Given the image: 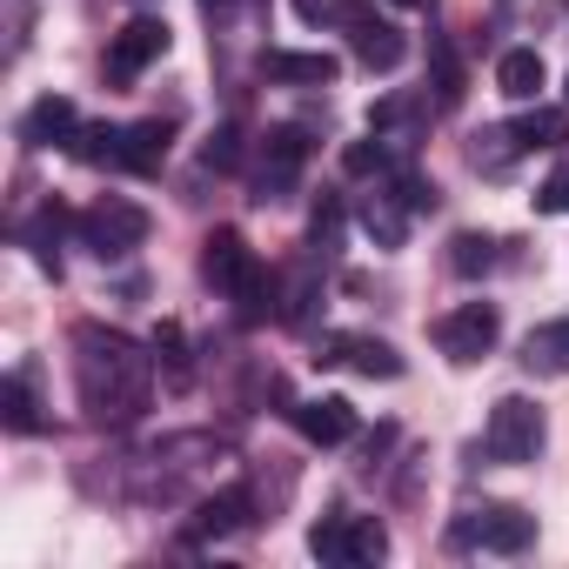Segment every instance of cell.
I'll list each match as a JSON object with an SVG mask.
<instances>
[{
	"label": "cell",
	"instance_id": "cell-1",
	"mask_svg": "<svg viewBox=\"0 0 569 569\" xmlns=\"http://www.w3.org/2000/svg\"><path fill=\"white\" fill-rule=\"evenodd\" d=\"M74 349H81L74 376H81V402H88V416H94V422H134V416L148 409L154 356H141L128 336L94 329V322L74 329Z\"/></svg>",
	"mask_w": 569,
	"mask_h": 569
},
{
	"label": "cell",
	"instance_id": "cell-2",
	"mask_svg": "<svg viewBox=\"0 0 569 569\" xmlns=\"http://www.w3.org/2000/svg\"><path fill=\"white\" fill-rule=\"evenodd\" d=\"M74 228H81V248H94L101 261H121V254H134V248L148 241V228H154V221H148V208H141V201H128V194H101Z\"/></svg>",
	"mask_w": 569,
	"mask_h": 569
},
{
	"label": "cell",
	"instance_id": "cell-3",
	"mask_svg": "<svg viewBox=\"0 0 569 569\" xmlns=\"http://www.w3.org/2000/svg\"><path fill=\"white\" fill-rule=\"evenodd\" d=\"M542 409L529 402V396H502L496 409H489V436H482V449H489V462H536L542 456Z\"/></svg>",
	"mask_w": 569,
	"mask_h": 569
},
{
	"label": "cell",
	"instance_id": "cell-4",
	"mask_svg": "<svg viewBox=\"0 0 569 569\" xmlns=\"http://www.w3.org/2000/svg\"><path fill=\"white\" fill-rule=\"evenodd\" d=\"M309 549L322 556V562H382L389 556V529L376 522V516H322L316 529H309Z\"/></svg>",
	"mask_w": 569,
	"mask_h": 569
},
{
	"label": "cell",
	"instance_id": "cell-5",
	"mask_svg": "<svg viewBox=\"0 0 569 569\" xmlns=\"http://www.w3.org/2000/svg\"><path fill=\"white\" fill-rule=\"evenodd\" d=\"M496 336H502V316H496V302H462V309H449V316L436 322V349H442L456 369L482 362V356L496 349Z\"/></svg>",
	"mask_w": 569,
	"mask_h": 569
},
{
	"label": "cell",
	"instance_id": "cell-6",
	"mask_svg": "<svg viewBox=\"0 0 569 569\" xmlns=\"http://www.w3.org/2000/svg\"><path fill=\"white\" fill-rule=\"evenodd\" d=\"M161 54H168V21H161V14H134V21L108 41V81H114V88H134Z\"/></svg>",
	"mask_w": 569,
	"mask_h": 569
},
{
	"label": "cell",
	"instance_id": "cell-7",
	"mask_svg": "<svg viewBox=\"0 0 569 569\" xmlns=\"http://www.w3.org/2000/svg\"><path fill=\"white\" fill-rule=\"evenodd\" d=\"M469 542H482V549H496V556H522V549L536 542V516L516 509V502L476 509L469 522H456V549H469Z\"/></svg>",
	"mask_w": 569,
	"mask_h": 569
},
{
	"label": "cell",
	"instance_id": "cell-8",
	"mask_svg": "<svg viewBox=\"0 0 569 569\" xmlns=\"http://www.w3.org/2000/svg\"><path fill=\"white\" fill-rule=\"evenodd\" d=\"M309 168V134L302 128H268L261 134V181H254V201H281L296 188V174Z\"/></svg>",
	"mask_w": 569,
	"mask_h": 569
},
{
	"label": "cell",
	"instance_id": "cell-9",
	"mask_svg": "<svg viewBox=\"0 0 569 569\" xmlns=\"http://www.w3.org/2000/svg\"><path fill=\"white\" fill-rule=\"evenodd\" d=\"M316 362H322V369L349 362V369H356V376H369V382H396V376H402V356H396L389 342H376V336H329Z\"/></svg>",
	"mask_w": 569,
	"mask_h": 569
},
{
	"label": "cell",
	"instance_id": "cell-10",
	"mask_svg": "<svg viewBox=\"0 0 569 569\" xmlns=\"http://www.w3.org/2000/svg\"><path fill=\"white\" fill-rule=\"evenodd\" d=\"M336 74H342L336 54H302V48H268L261 54V81H274V88H329Z\"/></svg>",
	"mask_w": 569,
	"mask_h": 569
},
{
	"label": "cell",
	"instance_id": "cell-11",
	"mask_svg": "<svg viewBox=\"0 0 569 569\" xmlns=\"http://www.w3.org/2000/svg\"><path fill=\"white\" fill-rule=\"evenodd\" d=\"M289 416H296V429H302L316 449H336V442L356 436V402H349V396H309V402H296Z\"/></svg>",
	"mask_w": 569,
	"mask_h": 569
},
{
	"label": "cell",
	"instance_id": "cell-12",
	"mask_svg": "<svg viewBox=\"0 0 569 569\" xmlns=\"http://www.w3.org/2000/svg\"><path fill=\"white\" fill-rule=\"evenodd\" d=\"M81 134V108L68 94H41L28 114H21V141L28 148H68Z\"/></svg>",
	"mask_w": 569,
	"mask_h": 569
},
{
	"label": "cell",
	"instance_id": "cell-13",
	"mask_svg": "<svg viewBox=\"0 0 569 569\" xmlns=\"http://www.w3.org/2000/svg\"><path fill=\"white\" fill-rule=\"evenodd\" d=\"M248 268H254V254H248V241H241V228H214L208 234V248H201V274L214 281V289H241L248 281Z\"/></svg>",
	"mask_w": 569,
	"mask_h": 569
},
{
	"label": "cell",
	"instance_id": "cell-14",
	"mask_svg": "<svg viewBox=\"0 0 569 569\" xmlns=\"http://www.w3.org/2000/svg\"><path fill=\"white\" fill-rule=\"evenodd\" d=\"M356 221H362V234L376 241V248H402L409 241V201L396 194V188H382V194H362V208H356Z\"/></svg>",
	"mask_w": 569,
	"mask_h": 569
},
{
	"label": "cell",
	"instance_id": "cell-15",
	"mask_svg": "<svg viewBox=\"0 0 569 569\" xmlns=\"http://www.w3.org/2000/svg\"><path fill=\"white\" fill-rule=\"evenodd\" d=\"M349 41H356V68H369V74H389L409 61V34L389 21H362V28H349Z\"/></svg>",
	"mask_w": 569,
	"mask_h": 569
},
{
	"label": "cell",
	"instance_id": "cell-16",
	"mask_svg": "<svg viewBox=\"0 0 569 569\" xmlns=\"http://www.w3.org/2000/svg\"><path fill=\"white\" fill-rule=\"evenodd\" d=\"M522 369H529V376H569V316L536 322V329L522 336Z\"/></svg>",
	"mask_w": 569,
	"mask_h": 569
},
{
	"label": "cell",
	"instance_id": "cell-17",
	"mask_svg": "<svg viewBox=\"0 0 569 569\" xmlns=\"http://www.w3.org/2000/svg\"><path fill=\"white\" fill-rule=\"evenodd\" d=\"M168 121H134V128H121V161L114 168H128V174H154L161 161H168Z\"/></svg>",
	"mask_w": 569,
	"mask_h": 569
},
{
	"label": "cell",
	"instance_id": "cell-18",
	"mask_svg": "<svg viewBox=\"0 0 569 569\" xmlns=\"http://www.w3.org/2000/svg\"><path fill=\"white\" fill-rule=\"evenodd\" d=\"M542 81H549V68H542V54H536V48H509V54L496 61V88H502L509 101H536V94H542Z\"/></svg>",
	"mask_w": 569,
	"mask_h": 569
},
{
	"label": "cell",
	"instance_id": "cell-19",
	"mask_svg": "<svg viewBox=\"0 0 569 569\" xmlns=\"http://www.w3.org/2000/svg\"><path fill=\"white\" fill-rule=\"evenodd\" d=\"M509 134H516L522 154H536V148H562V141H569V108H529Z\"/></svg>",
	"mask_w": 569,
	"mask_h": 569
},
{
	"label": "cell",
	"instance_id": "cell-20",
	"mask_svg": "<svg viewBox=\"0 0 569 569\" xmlns=\"http://www.w3.org/2000/svg\"><path fill=\"white\" fill-rule=\"evenodd\" d=\"M0 422H8L14 436H34L48 416H41V396L28 389V376H8V382H0Z\"/></svg>",
	"mask_w": 569,
	"mask_h": 569
},
{
	"label": "cell",
	"instance_id": "cell-21",
	"mask_svg": "<svg viewBox=\"0 0 569 569\" xmlns=\"http://www.w3.org/2000/svg\"><path fill=\"white\" fill-rule=\"evenodd\" d=\"M248 509H254V496H248V489H221V496H208V502H201V522H194V529H201V536H228V529H241V522H248Z\"/></svg>",
	"mask_w": 569,
	"mask_h": 569
},
{
	"label": "cell",
	"instance_id": "cell-22",
	"mask_svg": "<svg viewBox=\"0 0 569 569\" xmlns=\"http://www.w3.org/2000/svg\"><path fill=\"white\" fill-rule=\"evenodd\" d=\"M296 21H309V28H362L376 14H369V0H296Z\"/></svg>",
	"mask_w": 569,
	"mask_h": 569
},
{
	"label": "cell",
	"instance_id": "cell-23",
	"mask_svg": "<svg viewBox=\"0 0 569 569\" xmlns=\"http://www.w3.org/2000/svg\"><path fill=\"white\" fill-rule=\"evenodd\" d=\"M68 154H74V161H88V168H108V161H121V128L94 121V128H81V134L68 141Z\"/></svg>",
	"mask_w": 569,
	"mask_h": 569
},
{
	"label": "cell",
	"instance_id": "cell-24",
	"mask_svg": "<svg viewBox=\"0 0 569 569\" xmlns=\"http://www.w3.org/2000/svg\"><path fill=\"white\" fill-rule=\"evenodd\" d=\"M429 68H436V108H456L462 101V61L449 41H429Z\"/></svg>",
	"mask_w": 569,
	"mask_h": 569
},
{
	"label": "cell",
	"instance_id": "cell-25",
	"mask_svg": "<svg viewBox=\"0 0 569 569\" xmlns=\"http://www.w3.org/2000/svg\"><path fill=\"white\" fill-rule=\"evenodd\" d=\"M416 114H429V94H389V101H376V108H369V128H376V134H389V128H409Z\"/></svg>",
	"mask_w": 569,
	"mask_h": 569
},
{
	"label": "cell",
	"instance_id": "cell-26",
	"mask_svg": "<svg viewBox=\"0 0 569 569\" xmlns=\"http://www.w3.org/2000/svg\"><path fill=\"white\" fill-rule=\"evenodd\" d=\"M489 261H496V241L489 234H456L449 241V268L456 274H489Z\"/></svg>",
	"mask_w": 569,
	"mask_h": 569
},
{
	"label": "cell",
	"instance_id": "cell-27",
	"mask_svg": "<svg viewBox=\"0 0 569 569\" xmlns=\"http://www.w3.org/2000/svg\"><path fill=\"white\" fill-rule=\"evenodd\" d=\"M516 154H522V148H516V134H509V128H489V134H476V168L502 174V168H509Z\"/></svg>",
	"mask_w": 569,
	"mask_h": 569
},
{
	"label": "cell",
	"instance_id": "cell-28",
	"mask_svg": "<svg viewBox=\"0 0 569 569\" xmlns=\"http://www.w3.org/2000/svg\"><path fill=\"white\" fill-rule=\"evenodd\" d=\"M201 161H208V168H221V174H228V168H241V128H234V121H221V128L208 134Z\"/></svg>",
	"mask_w": 569,
	"mask_h": 569
},
{
	"label": "cell",
	"instance_id": "cell-29",
	"mask_svg": "<svg viewBox=\"0 0 569 569\" xmlns=\"http://www.w3.org/2000/svg\"><path fill=\"white\" fill-rule=\"evenodd\" d=\"M336 234H342V201H336V194H322V201H316V214H309V241L329 254V248H336Z\"/></svg>",
	"mask_w": 569,
	"mask_h": 569
},
{
	"label": "cell",
	"instance_id": "cell-30",
	"mask_svg": "<svg viewBox=\"0 0 569 569\" xmlns=\"http://www.w3.org/2000/svg\"><path fill=\"white\" fill-rule=\"evenodd\" d=\"M536 214H569V161H556L549 181L536 188Z\"/></svg>",
	"mask_w": 569,
	"mask_h": 569
},
{
	"label": "cell",
	"instance_id": "cell-31",
	"mask_svg": "<svg viewBox=\"0 0 569 569\" xmlns=\"http://www.w3.org/2000/svg\"><path fill=\"white\" fill-rule=\"evenodd\" d=\"M342 168H349V174H389L396 161H389V148H382V141H356V148L342 154Z\"/></svg>",
	"mask_w": 569,
	"mask_h": 569
},
{
	"label": "cell",
	"instance_id": "cell-32",
	"mask_svg": "<svg viewBox=\"0 0 569 569\" xmlns=\"http://www.w3.org/2000/svg\"><path fill=\"white\" fill-rule=\"evenodd\" d=\"M154 362H168V376H174V382H188V342H181V329H174V322L154 336Z\"/></svg>",
	"mask_w": 569,
	"mask_h": 569
},
{
	"label": "cell",
	"instance_id": "cell-33",
	"mask_svg": "<svg viewBox=\"0 0 569 569\" xmlns=\"http://www.w3.org/2000/svg\"><path fill=\"white\" fill-rule=\"evenodd\" d=\"M389 188H396V194H402V201H409V214H429V208H436V188H429V181H422V174H396V181H389Z\"/></svg>",
	"mask_w": 569,
	"mask_h": 569
},
{
	"label": "cell",
	"instance_id": "cell-34",
	"mask_svg": "<svg viewBox=\"0 0 569 569\" xmlns=\"http://www.w3.org/2000/svg\"><path fill=\"white\" fill-rule=\"evenodd\" d=\"M201 14H208V21H221V14H234V0H201Z\"/></svg>",
	"mask_w": 569,
	"mask_h": 569
},
{
	"label": "cell",
	"instance_id": "cell-35",
	"mask_svg": "<svg viewBox=\"0 0 569 569\" xmlns=\"http://www.w3.org/2000/svg\"><path fill=\"white\" fill-rule=\"evenodd\" d=\"M396 8H422V0H396Z\"/></svg>",
	"mask_w": 569,
	"mask_h": 569
}]
</instances>
